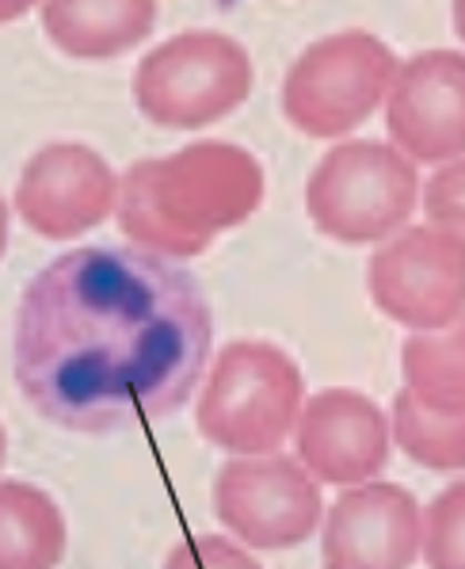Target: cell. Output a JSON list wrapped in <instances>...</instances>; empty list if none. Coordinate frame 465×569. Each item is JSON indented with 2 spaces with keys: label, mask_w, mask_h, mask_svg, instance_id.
<instances>
[{
  "label": "cell",
  "mask_w": 465,
  "mask_h": 569,
  "mask_svg": "<svg viewBox=\"0 0 465 569\" xmlns=\"http://www.w3.org/2000/svg\"><path fill=\"white\" fill-rule=\"evenodd\" d=\"M210 505L225 531L249 550H291L324 523L321 481L297 455H233L214 478Z\"/></svg>",
  "instance_id": "obj_7"
},
{
  "label": "cell",
  "mask_w": 465,
  "mask_h": 569,
  "mask_svg": "<svg viewBox=\"0 0 465 569\" xmlns=\"http://www.w3.org/2000/svg\"><path fill=\"white\" fill-rule=\"evenodd\" d=\"M164 569H263L244 542L230 536H195L175 542Z\"/></svg>",
  "instance_id": "obj_19"
},
{
  "label": "cell",
  "mask_w": 465,
  "mask_h": 569,
  "mask_svg": "<svg viewBox=\"0 0 465 569\" xmlns=\"http://www.w3.org/2000/svg\"><path fill=\"white\" fill-rule=\"evenodd\" d=\"M419 203V172L397 146L340 142L305 183V210L324 238L340 244L390 241Z\"/></svg>",
  "instance_id": "obj_4"
},
{
  "label": "cell",
  "mask_w": 465,
  "mask_h": 569,
  "mask_svg": "<svg viewBox=\"0 0 465 569\" xmlns=\"http://www.w3.org/2000/svg\"><path fill=\"white\" fill-rule=\"evenodd\" d=\"M210 348L214 318L188 268L134 244H84L23 287L12 371L42 420L100 436L180 413Z\"/></svg>",
  "instance_id": "obj_1"
},
{
  "label": "cell",
  "mask_w": 465,
  "mask_h": 569,
  "mask_svg": "<svg viewBox=\"0 0 465 569\" xmlns=\"http://www.w3.org/2000/svg\"><path fill=\"white\" fill-rule=\"evenodd\" d=\"M366 291L390 321L435 332L465 318V238L443 226H405L366 264Z\"/></svg>",
  "instance_id": "obj_8"
},
{
  "label": "cell",
  "mask_w": 465,
  "mask_h": 569,
  "mask_svg": "<svg viewBox=\"0 0 465 569\" xmlns=\"http://www.w3.org/2000/svg\"><path fill=\"white\" fill-rule=\"evenodd\" d=\"M393 428L378 401L358 390L328 387L305 398L294 428L297 462L321 486H363L374 481L390 462Z\"/></svg>",
  "instance_id": "obj_12"
},
{
  "label": "cell",
  "mask_w": 465,
  "mask_h": 569,
  "mask_svg": "<svg viewBox=\"0 0 465 569\" xmlns=\"http://www.w3.org/2000/svg\"><path fill=\"white\" fill-rule=\"evenodd\" d=\"M405 387L438 413H465V318L435 332H412L401 348Z\"/></svg>",
  "instance_id": "obj_15"
},
{
  "label": "cell",
  "mask_w": 465,
  "mask_h": 569,
  "mask_svg": "<svg viewBox=\"0 0 465 569\" xmlns=\"http://www.w3.org/2000/svg\"><path fill=\"white\" fill-rule=\"evenodd\" d=\"M427 569H465V478L446 486L424 509V550Z\"/></svg>",
  "instance_id": "obj_17"
},
{
  "label": "cell",
  "mask_w": 465,
  "mask_h": 569,
  "mask_svg": "<svg viewBox=\"0 0 465 569\" xmlns=\"http://www.w3.org/2000/svg\"><path fill=\"white\" fill-rule=\"evenodd\" d=\"M252 58L233 34L183 31L138 61V111L164 130H203L252 96Z\"/></svg>",
  "instance_id": "obj_5"
},
{
  "label": "cell",
  "mask_w": 465,
  "mask_h": 569,
  "mask_svg": "<svg viewBox=\"0 0 465 569\" xmlns=\"http://www.w3.org/2000/svg\"><path fill=\"white\" fill-rule=\"evenodd\" d=\"M419 203H424L427 222L465 238V157L438 164L432 172V180L424 183Z\"/></svg>",
  "instance_id": "obj_18"
},
{
  "label": "cell",
  "mask_w": 465,
  "mask_h": 569,
  "mask_svg": "<svg viewBox=\"0 0 465 569\" xmlns=\"http://www.w3.org/2000/svg\"><path fill=\"white\" fill-rule=\"evenodd\" d=\"M4 462H8V432H4V425H0V470H4Z\"/></svg>",
  "instance_id": "obj_23"
},
{
  "label": "cell",
  "mask_w": 465,
  "mask_h": 569,
  "mask_svg": "<svg viewBox=\"0 0 465 569\" xmlns=\"http://www.w3.org/2000/svg\"><path fill=\"white\" fill-rule=\"evenodd\" d=\"M401 61L371 31H336L305 47L283 81V116L310 138H344L385 103Z\"/></svg>",
  "instance_id": "obj_6"
},
{
  "label": "cell",
  "mask_w": 465,
  "mask_h": 569,
  "mask_svg": "<svg viewBox=\"0 0 465 569\" xmlns=\"http://www.w3.org/2000/svg\"><path fill=\"white\" fill-rule=\"evenodd\" d=\"M305 406L297 363L271 340H233L203 379L195 425L230 455H275L291 440Z\"/></svg>",
  "instance_id": "obj_3"
},
{
  "label": "cell",
  "mask_w": 465,
  "mask_h": 569,
  "mask_svg": "<svg viewBox=\"0 0 465 569\" xmlns=\"http://www.w3.org/2000/svg\"><path fill=\"white\" fill-rule=\"evenodd\" d=\"M4 249H8V203L0 196V257H4Z\"/></svg>",
  "instance_id": "obj_21"
},
{
  "label": "cell",
  "mask_w": 465,
  "mask_h": 569,
  "mask_svg": "<svg viewBox=\"0 0 465 569\" xmlns=\"http://www.w3.org/2000/svg\"><path fill=\"white\" fill-rule=\"evenodd\" d=\"M156 0H42V31L61 54L108 61L153 34Z\"/></svg>",
  "instance_id": "obj_13"
},
{
  "label": "cell",
  "mask_w": 465,
  "mask_h": 569,
  "mask_svg": "<svg viewBox=\"0 0 465 569\" xmlns=\"http://www.w3.org/2000/svg\"><path fill=\"white\" fill-rule=\"evenodd\" d=\"M69 550L65 512L31 481H0V569H58Z\"/></svg>",
  "instance_id": "obj_14"
},
{
  "label": "cell",
  "mask_w": 465,
  "mask_h": 569,
  "mask_svg": "<svg viewBox=\"0 0 465 569\" xmlns=\"http://www.w3.org/2000/svg\"><path fill=\"white\" fill-rule=\"evenodd\" d=\"M385 127L408 161L446 164L465 157V54L424 50L397 69L385 96Z\"/></svg>",
  "instance_id": "obj_11"
},
{
  "label": "cell",
  "mask_w": 465,
  "mask_h": 569,
  "mask_svg": "<svg viewBox=\"0 0 465 569\" xmlns=\"http://www.w3.org/2000/svg\"><path fill=\"white\" fill-rule=\"evenodd\" d=\"M34 4H39V0H0V28H4V23L23 20Z\"/></svg>",
  "instance_id": "obj_20"
},
{
  "label": "cell",
  "mask_w": 465,
  "mask_h": 569,
  "mask_svg": "<svg viewBox=\"0 0 465 569\" xmlns=\"http://www.w3.org/2000/svg\"><path fill=\"white\" fill-rule=\"evenodd\" d=\"M454 31L465 42V0H454Z\"/></svg>",
  "instance_id": "obj_22"
},
{
  "label": "cell",
  "mask_w": 465,
  "mask_h": 569,
  "mask_svg": "<svg viewBox=\"0 0 465 569\" xmlns=\"http://www.w3.org/2000/svg\"><path fill=\"white\" fill-rule=\"evenodd\" d=\"M263 203V169L233 142H191L130 164L119 188V230L134 249L169 260L206 252Z\"/></svg>",
  "instance_id": "obj_2"
},
{
  "label": "cell",
  "mask_w": 465,
  "mask_h": 569,
  "mask_svg": "<svg viewBox=\"0 0 465 569\" xmlns=\"http://www.w3.org/2000/svg\"><path fill=\"white\" fill-rule=\"evenodd\" d=\"M122 180L92 146L50 142L23 164L16 210L39 238L73 241L119 210Z\"/></svg>",
  "instance_id": "obj_9"
},
{
  "label": "cell",
  "mask_w": 465,
  "mask_h": 569,
  "mask_svg": "<svg viewBox=\"0 0 465 569\" xmlns=\"http://www.w3.org/2000/svg\"><path fill=\"white\" fill-rule=\"evenodd\" d=\"M424 550V509L397 481H363L332 501L321 523L324 569H412Z\"/></svg>",
  "instance_id": "obj_10"
},
{
  "label": "cell",
  "mask_w": 465,
  "mask_h": 569,
  "mask_svg": "<svg viewBox=\"0 0 465 569\" xmlns=\"http://www.w3.org/2000/svg\"><path fill=\"white\" fill-rule=\"evenodd\" d=\"M390 428L393 443L416 467L435 470V475L465 470V413H438V409L424 406L408 387H401L393 393Z\"/></svg>",
  "instance_id": "obj_16"
}]
</instances>
